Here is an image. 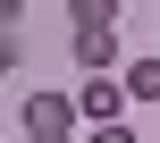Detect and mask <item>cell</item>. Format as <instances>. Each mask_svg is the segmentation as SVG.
Segmentation results:
<instances>
[{
  "label": "cell",
  "instance_id": "3",
  "mask_svg": "<svg viewBox=\"0 0 160 143\" xmlns=\"http://www.w3.org/2000/svg\"><path fill=\"white\" fill-rule=\"evenodd\" d=\"M76 110H84V118H101V126H118V84H110V76H93V84L76 93Z\"/></svg>",
  "mask_w": 160,
  "mask_h": 143
},
{
  "label": "cell",
  "instance_id": "4",
  "mask_svg": "<svg viewBox=\"0 0 160 143\" xmlns=\"http://www.w3.org/2000/svg\"><path fill=\"white\" fill-rule=\"evenodd\" d=\"M127 93H135V101H160V59H135V67H127Z\"/></svg>",
  "mask_w": 160,
  "mask_h": 143
},
{
  "label": "cell",
  "instance_id": "1",
  "mask_svg": "<svg viewBox=\"0 0 160 143\" xmlns=\"http://www.w3.org/2000/svg\"><path fill=\"white\" fill-rule=\"evenodd\" d=\"M76 135V93H34L25 101V143H68Z\"/></svg>",
  "mask_w": 160,
  "mask_h": 143
},
{
  "label": "cell",
  "instance_id": "5",
  "mask_svg": "<svg viewBox=\"0 0 160 143\" xmlns=\"http://www.w3.org/2000/svg\"><path fill=\"white\" fill-rule=\"evenodd\" d=\"M93 143H135V135H127V126H93Z\"/></svg>",
  "mask_w": 160,
  "mask_h": 143
},
{
  "label": "cell",
  "instance_id": "2",
  "mask_svg": "<svg viewBox=\"0 0 160 143\" xmlns=\"http://www.w3.org/2000/svg\"><path fill=\"white\" fill-rule=\"evenodd\" d=\"M76 59L84 67H110L118 59V25H76Z\"/></svg>",
  "mask_w": 160,
  "mask_h": 143
}]
</instances>
